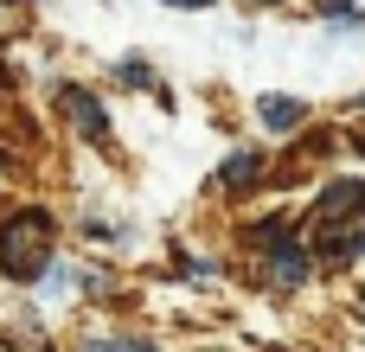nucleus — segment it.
I'll return each mask as SVG.
<instances>
[{
	"label": "nucleus",
	"mask_w": 365,
	"mask_h": 352,
	"mask_svg": "<svg viewBox=\"0 0 365 352\" xmlns=\"http://www.w3.org/2000/svg\"><path fill=\"white\" fill-rule=\"evenodd\" d=\"M51 269V212L26 205L0 224V276L13 282H38Z\"/></svg>",
	"instance_id": "f257e3e1"
},
{
	"label": "nucleus",
	"mask_w": 365,
	"mask_h": 352,
	"mask_svg": "<svg viewBox=\"0 0 365 352\" xmlns=\"http://www.w3.org/2000/svg\"><path fill=\"white\" fill-rule=\"evenodd\" d=\"M257 244H263V269H269V282L276 289H295V282H308V250L302 244H289V224H263L257 231Z\"/></svg>",
	"instance_id": "f03ea898"
},
{
	"label": "nucleus",
	"mask_w": 365,
	"mask_h": 352,
	"mask_svg": "<svg viewBox=\"0 0 365 352\" xmlns=\"http://www.w3.org/2000/svg\"><path fill=\"white\" fill-rule=\"evenodd\" d=\"M314 212H321V224H359L365 218V186L359 180H334V186L314 199Z\"/></svg>",
	"instance_id": "7ed1b4c3"
},
{
	"label": "nucleus",
	"mask_w": 365,
	"mask_h": 352,
	"mask_svg": "<svg viewBox=\"0 0 365 352\" xmlns=\"http://www.w3.org/2000/svg\"><path fill=\"white\" fill-rule=\"evenodd\" d=\"M64 115L77 122V135H83V141H109V115L96 109V96H90V90H77V83H71V90H64Z\"/></svg>",
	"instance_id": "20e7f679"
},
{
	"label": "nucleus",
	"mask_w": 365,
	"mask_h": 352,
	"mask_svg": "<svg viewBox=\"0 0 365 352\" xmlns=\"http://www.w3.org/2000/svg\"><path fill=\"white\" fill-rule=\"evenodd\" d=\"M257 109H263V128H276V135H289V128L308 122V103H295V96H263Z\"/></svg>",
	"instance_id": "39448f33"
},
{
	"label": "nucleus",
	"mask_w": 365,
	"mask_h": 352,
	"mask_svg": "<svg viewBox=\"0 0 365 352\" xmlns=\"http://www.w3.org/2000/svg\"><path fill=\"white\" fill-rule=\"evenodd\" d=\"M250 180H263V154H231L218 167V186H231V192H244Z\"/></svg>",
	"instance_id": "423d86ee"
},
{
	"label": "nucleus",
	"mask_w": 365,
	"mask_h": 352,
	"mask_svg": "<svg viewBox=\"0 0 365 352\" xmlns=\"http://www.w3.org/2000/svg\"><path fill=\"white\" fill-rule=\"evenodd\" d=\"M314 13H321V19H334V26H346V19H353V0H321Z\"/></svg>",
	"instance_id": "0eeeda50"
},
{
	"label": "nucleus",
	"mask_w": 365,
	"mask_h": 352,
	"mask_svg": "<svg viewBox=\"0 0 365 352\" xmlns=\"http://www.w3.org/2000/svg\"><path fill=\"white\" fill-rule=\"evenodd\" d=\"M96 352H154L148 340H96Z\"/></svg>",
	"instance_id": "6e6552de"
},
{
	"label": "nucleus",
	"mask_w": 365,
	"mask_h": 352,
	"mask_svg": "<svg viewBox=\"0 0 365 352\" xmlns=\"http://www.w3.org/2000/svg\"><path fill=\"white\" fill-rule=\"evenodd\" d=\"M167 6H186V13H192V6H212V0H167Z\"/></svg>",
	"instance_id": "1a4fd4ad"
},
{
	"label": "nucleus",
	"mask_w": 365,
	"mask_h": 352,
	"mask_svg": "<svg viewBox=\"0 0 365 352\" xmlns=\"http://www.w3.org/2000/svg\"><path fill=\"white\" fill-rule=\"evenodd\" d=\"M250 6H282V0H250Z\"/></svg>",
	"instance_id": "9d476101"
}]
</instances>
